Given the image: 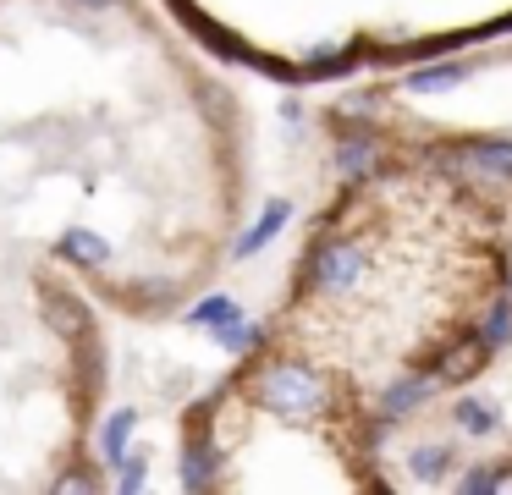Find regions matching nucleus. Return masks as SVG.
<instances>
[{"instance_id": "nucleus-1", "label": "nucleus", "mask_w": 512, "mask_h": 495, "mask_svg": "<svg viewBox=\"0 0 512 495\" xmlns=\"http://www.w3.org/2000/svg\"><path fill=\"white\" fill-rule=\"evenodd\" d=\"M259 407L270 413H325L331 407V380L309 363H292V358H270L259 363V374L248 380Z\"/></svg>"}, {"instance_id": "nucleus-2", "label": "nucleus", "mask_w": 512, "mask_h": 495, "mask_svg": "<svg viewBox=\"0 0 512 495\" xmlns=\"http://www.w3.org/2000/svg\"><path fill=\"white\" fill-rule=\"evenodd\" d=\"M56 253H61V259H72V264H89V270L111 264V242H105L100 231H89V226H67V231H61V242H56Z\"/></svg>"}, {"instance_id": "nucleus-3", "label": "nucleus", "mask_w": 512, "mask_h": 495, "mask_svg": "<svg viewBox=\"0 0 512 495\" xmlns=\"http://www.w3.org/2000/svg\"><path fill=\"white\" fill-rule=\"evenodd\" d=\"M182 484L188 490H210L215 484V446H210V435H188V451H182Z\"/></svg>"}, {"instance_id": "nucleus-4", "label": "nucleus", "mask_w": 512, "mask_h": 495, "mask_svg": "<svg viewBox=\"0 0 512 495\" xmlns=\"http://www.w3.org/2000/svg\"><path fill=\"white\" fill-rule=\"evenodd\" d=\"M287 215H292V204H287V198H270V209H265V215H259V226L248 231L243 242H237V259H254V253L265 248V242L276 237L281 226H287Z\"/></svg>"}, {"instance_id": "nucleus-5", "label": "nucleus", "mask_w": 512, "mask_h": 495, "mask_svg": "<svg viewBox=\"0 0 512 495\" xmlns=\"http://www.w3.org/2000/svg\"><path fill=\"white\" fill-rule=\"evenodd\" d=\"M133 429H138V413L133 407H116L111 418L100 424V451H105V462H116L127 451V440H133Z\"/></svg>"}, {"instance_id": "nucleus-6", "label": "nucleus", "mask_w": 512, "mask_h": 495, "mask_svg": "<svg viewBox=\"0 0 512 495\" xmlns=\"http://www.w3.org/2000/svg\"><path fill=\"white\" fill-rule=\"evenodd\" d=\"M215 341H221L226 352H248V347H259V341H265V325H248L243 314H232V319H221V325H215Z\"/></svg>"}, {"instance_id": "nucleus-7", "label": "nucleus", "mask_w": 512, "mask_h": 495, "mask_svg": "<svg viewBox=\"0 0 512 495\" xmlns=\"http://www.w3.org/2000/svg\"><path fill=\"white\" fill-rule=\"evenodd\" d=\"M336 165H342V176H364L369 165H375V143H369V138H347L342 154H336Z\"/></svg>"}, {"instance_id": "nucleus-8", "label": "nucleus", "mask_w": 512, "mask_h": 495, "mask_svg": "<svg viewBox=\"0 0 512 495\" xmlns=\"http://www.w3.org/2000/svg\"><path fill=\"white\" fill-rule=\"evenodd\" d=\"M111 468H116V484H122V490H144V479H149V457H144V451H122Z\"/></svg>"}, {"instance_id": "nucleus-9", "label": "nucleus", "mask_w": 512, "mask_h": 495, "mask_svg": "<svg viewBox=\"0 0 512 495\" xmlns=\"http://www.w3.org/2000/svg\"><path fill=\"white\" fill-rule=\"evenodd\" d=\"M232 314H237V303L226 292H215V297H204V303L188 308V325H221V319H232Z\"/></svg>"}, {"instance_id": "nucleus-10", "label": "nucleus", "mask_w": 512, "mask_h": 495, "mask_svg": "<svg viewBox=\"0 0 512 495\" xmlns=\"http://www.w3.org/2000/svg\"><path fill=\"white\" fill-rule=\"evenodd\" d=\"M457 429H468V435H490V429H496V413H490L485 402H457Z\"/></svg>"}, {"instance_id": "nucleus-11", "label": "nucleus", "mask_w": 512, "mask_h": 495, "mask_svg": "<svg viewBox=\"0 0 512 495\" xmlns=\"http://www.w3.org/2000/svg\"><path fill=\"white\" fill-rule=\"evenodd\" d=\"M446 462H452V451H446V446H419V451H413V473H419V479H441Z\"/></svg>"}, {"instance_id": "nucleus-12", "label": "nucleus", "mask_w": 512, "mask_h": 495, "mask_svg": "<svg viewBox=\"0 0 512 495\" xmlns=\"http://www.w3.org/2000/svg\"><path fill=\"white\" fill-rule=\"evenodd\" d=\"M72 6H89V11H105V6H116V0H72Z\"/></svg>"}]
</instances>
